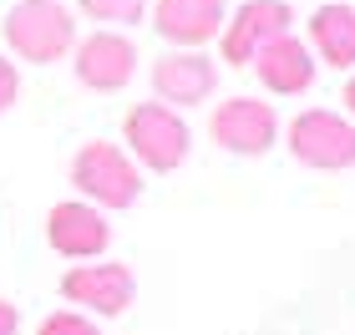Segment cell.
<instances>
[{
  "label": "cell",
  "instance_id": "cell-16",
  "mask_svg": "<svg viewBox=\"0 0 355 335\" xmlns=\"http://www.w3.org/2000/svg\"><path fill=\"white\" fill-rule=\"evenodd\" d=\"M21 102V67H15L10 56H0V117Z\"/></svg>",
  "mask_w": 355,
  "mask_h": 335
},
{
  "label": "cell",
  "instance_id": "cell-14",
  "mask_svg": "<svg viewBox=\"0 0 355 335\" xmlns=\"http://www.w3.org/2000/svg\"><path fill=\"white\" fill-rule=\"evenodd\" d=\"M87 21L107 26V31H127V26H142L148 21V6L153 0H76Z\"/></svg>",
  "mask_w": 355,
  "mask_h": 335
},
{
  "label": "cell",
  "instance_id": "cell-1",
  "mask_svg": "<svg viewBox=\"0 0 355 335\" xmlns=\"http://www.w3.org/2000/svg\"><path fill=\"white\" fill-rule=\"evenodd\" d=\"M71 183H76V198H87L96 203L102 214H122V209H132V203L142 198V168L127 157L122 142H112V137H87L82 148L71 153Z\"/></svg>",
  "mask_w": 355,
  "mask_h": 335
},
{
  "label": "cell",
  "instance_id": "cell-7",
  "mask_svg": "<svg viewBox=\"0 0 355 335\" xmlns=\"http://www.w3.org/2000/svg\"><path fill=\"white\" fill-rule=\"evenodd\" d=\"M208 142L234 157H264L274 142H279V112L274 102H259V97H223L208 112Z\"/></svg>",
  "mask_w": 355,
  "mask_h": 335
},
{
  "label": "cell",
  "instance_id": "cell-9",
  "mask_svg": "<svg viewBox=\"0 0 355 335\" xmlns=\"http://www.w3.org/2000/svg\"><path fill=\"white\" fill-rule=\"evenodd\" d=\"M295 31V10L284 0H244L218 31V61L229 67H254V56L264 51L269 41H279Z\"/></svg>",
  "mask_w": 355,
  "mask_h": 335
},
{
  "label": "cell",
  "instance_id": "cell-11",
  "mask_svg": "<svg viewBox=\"0 0 355 335\" xmlns=\"http://www.w3.org/2000/svg\"><path fill=\"white\" fill-rule=\"evenodd\" d=\"M153 97L168 107H198L218 92V61L208 51H163L153 61Z\"/></svg>",
  "mask_w": 355,
  "mask_h": 335
},
{
  "label": "cell",
  "instance_id": "cell-8",
  "mask_svg": "<svg viewBox=\"0 0 355 335\" xmlns=\"http://www.w3.org/2000/svg\"><path fill=\"white\" fill-rule=\"evenodd\" d=\"M46 249L61 254L71 264L87 259H107L112 249V218L87 198H61L46 209Z\"/></svg>",
  "mask_w": 355,
  "mask_h": 335
},
{
  "label": "cell",
  "instance_id": "cell-5",
  "mask_svg": "<svg viewBox=\"0 0 355 335\" xmlns=\"http://www.w3.org/2000/svg\"><path fill=\"white\" fill-rule=\"evenodd\" d=\"M56 290L71 310L92 315V320H122V315L137 305V275H132V264H122V259L71 264Z\"/></svg>",
  "mask_w": 355,
  "mask_h": 335
},
{
  "label": "cell",
  "instance_id": "cell-17",
  "mask_svg": "<svg viewBox=\"0 0 355 335\" xmlns=\"http://www.w3.org/2000/svg\"><path fill=\"white\" fill-rule=\"evenodd\" d=\"M0 335H21V305L0 295Z\"/></svg>",
  "mask_w": 355,
  "mask_h": 335
},
{
  "label": "cell",
  "instance_id": "cell-15",
  "mask_svg": "<svg viewBox=\"0 0 355 335\" xmlns=\"http://www.w3.org/2000/svg\"><path fill=\"white\" fill-rule=\"evenodd\" d=\"M36 335H102V325H96L92 315H82V310L61 305V310H51V315H41Z\"/></svg>",
  "mask_w": 355,
  "mask_h": 335
},
{
  "label": "cell",
  "instance_id": "cell-10",
  "mask_svg": "<svg viewBox=\"0 0 355 335\" xmlns=\"http://www.w3.org/2000/svg\"><path fill=\"white\" fill-rule=\"evenodd\" d=\"M223 21H229L223 0H153L148 6V26L173 51H203L208 41H218Z\"/></svg>",
  "mask_w": 355,
  "mask_h": 335
},
{
  "label": "cell",
  "instance_id": "cell-18",
  "mask_svg": "<svg viewBox=\"0 0 355 335\" xmlns=\"http://www.w3.org/2000/svg\"><path fill=\"white\" fill-rule=\"evenodd\" d=\"M340 102H345V117L355 122V71H350V82H345V92H340Z\"/></svg>",
  "mask_w": 355,
  "mask_h": 335
},
{
  "label": "cell",
  "instance_id": "cell-4",
  "mask_svg": "<svg viewBox=\"0 0 355 335\" xmlns=\"http://www.w3.org/2000/svg\"><path fill=\"white\" fill-rule=\"evenodd\" d=\"M284 148L300 168L345 173V168H355V122L335 107H304L284 127Z\"/></svg>",
  "mask_w": 355,
  "mask_h": 335
},
{
  "label": "cell",
  "instance_id": "cell-13",
  "mask_svg": "<svg viewBox=\"0 0 355 335\" xmlns=\"http://www.w3.org/2000/svg\"><path fill=\"white\" fill-rule=\"evenodd\" d=\"M304 46L315 51V61H325L335 71H355V6L330 0L304 21Z\"/></svg>",
  "mask_w": 355,
  "mask_h": 335
},
{
  "label": "cell",
  "instance_id": "cell-12",
  "mask_svg": "<svg viewBox=\"0 0 355 335\" xmlns=\"http://www.w3.org/2000/svg\"><path fill=\"white\" fill-rule=\"evenodd\" d=\"M254 71H259V87L274 92V97H304V92L315 87V71H320V61L315 51L304 46V36H279V41H269L259 56H254Z\"/></svg>",
  "mask_w": 355,
  "mask_h": 335
},
{
  "label": "cell",
  "instance_id": "cell-3",
  "mask_svg": "<svg viewBox=\"0 0 355 335\" xmlns=\"http://www.w3.org/2000/svg\"><path fill=\"white\" fill-rule=\"evenodd\" d=\"M122 148L142 173H178L193 153V127L168 102H137L122 117Z\"/></svg>",
  "mask_w": 355,
  "mask_h": 335
},
{
  "label": "cell",
  "instance_id": "cell-6",
  "mask_svg": "<svg viewBox=\"0 0 355 335\" xmlns=\"http://www.w3.org/2000/svg\"><path fill=\"white\" fill-rule=\"evenodd\" d=\"M67 61H71L76 87L96 92V97H112V92H122L137 76V61L142 56H137V41L127 36V31L96 26V31H87V36H76Z\"/></svg>",
  "mask_w": 355,
  "mask_h": 335
},
{
  "label": "cell",
  "instance_id": "cell-2",
  "mask_svg": "<svg viewBox=\"0 0 355 335\" xmlns=\"http://www.w3.org/2000/svg\"><path fill=\"white\" fill-rule=\"evenodd\" d=\"M0 36H6L10 61H26V67H51V61H67L76 46V15L61 6V0H15L0 21Z\"/></svg>",
  "mask_w": 355,
  "mask_h": 335
}]
</instances>
